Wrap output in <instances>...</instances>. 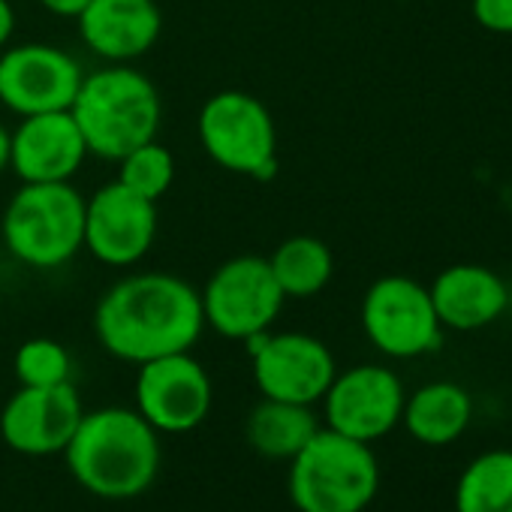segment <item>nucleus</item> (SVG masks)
I'll return each instance as SVG.
<instances>
[{"label":"nucleus","mask_w":512,"mask_h":512,"mask_svg":"<svg viewBox=\"0 0 512 512\" xmlns=\"http://www.w3.org/2000/svg\"><path fill=\"white\" fill-rule=\"evenodd\" d=\"M253 341V380L263 398L314 404L320 401L335 380V356L329 347L302 332L287 335H256Z\"/></svg>","instance_id":"1a4fd4ad"},{"label":"nucleus","mask_w":512,"mask_h":512,"mask_svg":"<svg viewBox=\"0 0 512 512\" xmlns=\"http://www.w3.org/2000/svg\"><path fill=\"white\" fill-rule=\"evenodd\" d=\"M163 16L154 0H91L79 16L82 40L106 61L142 58L160 37Z\"/></svg>","instance_id":"dca6fc26"},{"label":"nucleus","mask_w":512,"mask_h":512,"mask_svg":"<svg viewBox=\"0 0 512 512\" xmlns=\"http://www.w3.org/2000/svg\"><path fill=\"white\" fill-rule=\"evenodd\" d=\"M85 157L88 145L70 109L28 115L10 142V166L25 184L70 181Z\"/></svg>","instance_id":"2eb2a0df"},{"label":"nucleus","mask_w":512,"mask_h":512,"mask_svg":"<svg viewBox=\"0 0 512 512\" xmlns=\"http://www.w3.org/2000/svg\"><path fill=\"white\" fill-rule=\"evenodd\" d=\"M428 293L440 326L455 332H473L491 326L497 317H503L509 305L503 278L473 263H461L440 272L437 281L428 287Z\"/></svg>","instance_id":"f3484780"},{"label":"nucleus","mask_w":512,"mask_h":512,"mask_svg":"<svg viewBox=\"0 0 512 512\" xmlns=\"http://www.w3.org/2000/svg\"><path fill=\"white\" fill-rule=\"evenodd\" d=\"M455 512H512V449H488L464 467Z\"/></svg>","instance_id":"412c9836"},{"label":"nucleus","mask_w":512,"mask_h":512,"mask_svg":"<svg viewBox=\"0 0 512 512\" xmlns=\"http://www.w3.org/2000/svg\"><path fill=\"white\" fill-rule=\"evenodd\" d=\"M317 431L320 425L308 404H290L275 398L256 404L244 425L253 452L275 461H293Z\"/></svg>","instance_id":"6ab92c4d"},{"label":"nucleus","mask_w":512,"mask_h":512,"mask_svg":"<svg viewBox=\"0 0 512 512\" xmlns=\"http://www.w3.org/2000/svg\"><path fill=\"white\" fill-rule=\"evenodd\" d=\"M10 142H13V136L7 133L4 124H0V172L10 166Z\"/></svg>","instance_id":"bb28decb"},{"label":"nucleus","mask_w":512,"mask_h":512,"mask_svg":"<svg viewBox=\"0 0 512 512\" xmlns=\"http://www.w3.org/2000/svg\"><path fill=\"white\" fill-rule=\"evenodd\" d=\"M323 401L332 431L371 443L401 422L407 395L395 371L383 365H359L335 374Z\"/></svg>","instance_id":"f8f14e48"},{"label":"nucleus","mask_w":512,"mask_h":512,"mask_svg":"<svg viewBox=\"0 0 512 512\" xmlns=\"http://www.w3.org/2000/svg\"><path fill=\"white\" fill-rule=\"evenodd\" d=\"M199 139L205 154L229 172L256 178L275 172V121L260 100L244 91H220L202 106Z\"/></svg>","instance_id":"423d86ee"},{"label":"nucleus","mask_w":512,"mask_h":512,"mask_svg":"<svg viewBox=\"0 0 512 512\" xmlns=\"http://www.w3.org/2000/svg\"><path fill=\"white\" fill-rule=\"evenodd\" d=\"M13 31H16V13L10 7V0H0V49L10 43Z\"/></svg>","instance_id":"a878e982"},{"label":"nucleus","mask_w":512,"mask_h":512,"mask_svg":"<svg viewBox=\"0 0 512 512\" xmlns=\"http://www.w3.org/2000/svg\"><path fill=\"white\" fill-rule=\"evenodd\" d=\"M88 154L103 160H121L133 148L151 142L160 127L157 88L139 70L124 64L97 70L82 79L70 106Z\"/></svg>","instance_id":"7ed1b4c3"},{"label":"nucleus","mask_w":512,"mask_h":512,"mask_svg":"<svg viewBox=\"0 0 512 512\" xmlns=\"http://www.w3.org/2000/svg\"><path fill=\"white\" fill-rule=\"evenodd\" d=\"M205 326L199 293L172 275L145 272L118 281L97 305L100 344L124 362L145 365L160 356L190 353Z\"/></svg>","instance_id":"f257e3e1"},{"label":"nucleus","mask_w":512,"mask_h":512,"mask_svg":"<svg viewBox=\"0 0 512 512\" xmlns=\"http://www.w3.org/2000/svg\"><path fill=\"white\" fill-rule=\"evenodd\" d=\"M284 293L263 256H235L223 263L199 293L205 323L232 341L263 335L284 308Z\"/></svg>","instance_id":"0eeeda50"},{"label":"nucleus","mask_w":512,"mask_h":512,"mask_svg":"<svg viewBox=\"0 0 512 512\" xmlns=\"http://www.w3.org/2000/svg\"><path fill=\"white\" fill-rule=\"evenodd\" d=\"M473 19L491 34H512V0H473Z\"/></svg>","instance_id":"b1692460"},{"label":"nucleus","mask_w":512,"mask_h":512,"mask_svg":"<svg viewBox=\"0 0 512 512\" xmlns=\"http://www.w3.org/2000/svg\"><path fill=\"white\" fill-rule=\"evenodd\" d=\"M4 241L22 263L55 269L85 247V199L70 181L25 184L4 211Z\"/></svg>","instance_id":"39448f33"},{"label":"nucleus","mask_w":512,"mask_h":512,"mask_svg":"<svg viewBox=\"0 0 512 512\" xmlns=\"http://www.w3.org/2000/svg\"><path fill=\"white\" fill-rule=\"evenodd\" d=\"M401 419L419 443L446 446L467 431L473 419V401L458 383L440 380L416 389L404 401Z\"/></svg>","instance_id":"a211bd4d"},{"label":"nucleus","mask_w":512,"mask_h":512,"mask_svg":"<svg viewBox=\"0 0 512 512\" xmlns=\"http://www.w3.org/2000/svg\"><path fill=\"white\" fill-rule=\"evenodd\" d=\"M121 163V175L118 181L127 184L130 190H136L139 196L157 202L169 187H172V178H175V160L172 154L157 145L154 139L133 148L127 157L118 160Z\"/></svg>","instance_id":"4be33fe9"},{"label":"nucleus","mask_w":512,"mask_h":512,"mask_svg":"<svg viewBox=\"0 0 512 512\" xmlns=\"http://www.w3.org/2000/svg\"><path fill=\"white\" fill-rule=\"evenodd\" d=\"M70 353L49 338H34L16 353V377L22 386H58L70 383Z\"/></svg>","instance_id":"5701e85b"},{"label":"nucleus","mask_w":512,"mask_h":512,"mask_svg":"<svg viewBox=\"0 0 512 512\" xmlns=\"http://www.w3.org/2000/svg\"><path fill=\"white\" fill-rule=\"evenodd\" d=\"M40 4H43L49 13L61 16V19H79L82 10L91 4V0H40Z\"/></svg>","instance_id":"393cba45"},{"label":"nucleus","mask_w":512,"mask_h":512,"mask_svg":"<svg viewBox=\"0 0 512 512\" xmlns=\"http://www.w3.org/2000/svg\"><path fill=\"white\" fill-rule=\"evenodd\" d=\"M64 458L85 491L106 500H130L154 482L160 443L139 410L103 407L82 416Z\"/></svg>","instance_id":"f03ea898"},{"label":"nucleus","mask_w":512,"mask_h":512,"mask_svg":"<svg viewBox=\"0 0 512 512\" xmlns=\"http://www.w3.org/2000/svg\"><path fill=\"white\" fill-rule=\"evenodd\" d=\"M157 208L121 181H112L85 202V247L106 266H133L151 250Z\"/></svg>","instance_id":"ddd939ff"},{"label":"nucleus","mask_w":512,"mask_h":512,"mask_svg":"<svg viewBox=\"0 0 512 512\" xmlns=\"http://www.w3.org/2000/svg\"><path fill=\"white\" fill-rule=\"evenodd\" d=\"M269 266L287 299H311L329 284L335 260L326 241L314 235H293L275 250Z\"/></svg>","instance_id":"aec40b11"},{"label":"nucleus","mask_w":512,"mask_h":512,"mask_svg":"<svg viewBox=\"0 0 512 512\" xmlns=\"http://www.w3.org/2000/svg\"><path fill=\"white\" fill-rule=\"evenodd\" d=\"M368 341L392 359H416L440 347L443 326L431 293L413 278L389 275L371 284L362 302Z\"/></svg>","instance_id":"6e6552de"},{"label":"nucleus","mask_w":512,"mask_h":512,"mask_svg":"<svg viewBox=\"0 0 512 512\" xmlns=\"http://www.w3.org/2000/svg\"><path fill=\"white\" fill-rule=\"evenodd\" d=\"M136 410L154 431L187 434L211 410V380L190 353H172L139 365Z\"/></svg>","instance_id":"9d476101"},{"label":"nucleus","mask_w":512,"mask_h":512,"mask_svg":"<svg viewBox=\"0 0 512 512\" xmlns=\"http://www.w3.org/2000/svg\"><path fill=\"white\" fill-rule=\"evenodd\" d=\"M85 410L73 383L22 386L0 413V434L22 455H58L76 434Z\"/></svg>","instance_id":"4468645a"},{"label":"nucleus","mask_w":512,"mask_h":512,"mask_svg":"<svg viewBox=\"0 0 512 512\" xmlns=\"http://www.w3.org/2000/svg\"><path fill=\"white\" fill-rule=\"evenodd\" d=\"M380 488V464L368 443L320 428L293 458L290 497L299 512H362Z\"/></svg>","instance_id":"20e7f679"},{"label":"nucleus","mask_w":512,"mask_h":512,"mask_svg":"<svg viewBox=\"0 0 512 512\" xmlns=\"http://www.w3.org/2000/svg\"><path fill=\"white\" fill-rule=\"evenodd\" d=\"M82 79L79 61L46 43L16 46L0 55V100L22 118L70 109Z\"/></svg>","instance_id":"9b49d317"}]
</instances>
